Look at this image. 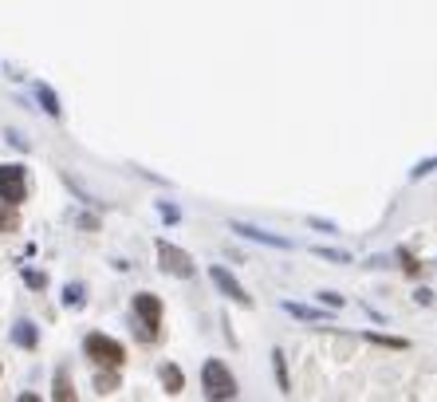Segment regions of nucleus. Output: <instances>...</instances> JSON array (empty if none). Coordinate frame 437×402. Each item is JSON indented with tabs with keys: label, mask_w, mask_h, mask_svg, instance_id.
<instances>
[{
	"label": "nucleus",
	"mask_w": 437,
	"mask_h": 402,
	"mask_svg": "<svg viewBox=\"0 0 437 402\" xmlns=\"http://www.w3.org/2000/svg\"><path fill=\"white\" fill-rule=\"evenodd\" d=\"M201 383H205V394L209 398H237V383H232L229 367L221 359H209L201 367Z\"/></svg>",
	"instance_id": "2"
},
{
	"label": "nucleus",
	"mask_w": 437,
	"mask_h": 402,
	"mask_svg": "<svg viewBox=\"0 0 437 402\" xmlns=\"http://www.w3.org/2000/svg\"><path fill=\"white\" fill-rule=\"evenodd\" d=\"M134 312L142 316V339H158V327H162V300L142 292V296H134Z\"/></svg>",
	"instance_id": "3"
},
{
	"label": "nucleus",
	"mask_w": 437,
	"mask_h": 402,
	"mask_svg": "<svg viewBox=\"0 0 437 402\" xmlns=\"http://www.w3.org/2000/svg\"><path fill=\"white\" fill-rule=\"evenodd\" d=\"M111 391H114V379L111 375H107V379L99 375V394H111Z\"/></svg>",
	"instance_id": "14"
},
{
	"label": "nucleus",
	"mask_w": 437,
	"mask_h": 402,
	"mask_svg": "<svg viewBox=\"0 0 437 402\" xmlns=\"http://www.w3.org/2000/svg\"><path fill=\"white\" fill-rule=\"evenodd\" d=\"M40 103H43V111H48V115H60V99H55L52 87H40Z\"/></svg>",
	"instance_id": "11"
},
{
	"label": "nucleus",
	"mask_w": 437,
	"mask_h": 402,
	"mask_svg": "<svg viewBox=\"0 0 437 402\" xmlns=\"http://www.w3.org/2000/svg\"><path fill=\"white\" fill-rule=\"evenodd\" d=\"M12 339H16L20 347H36V327L24 319V324H16V332H12Z\"/></svg>",
	"instance_id": "9"
},
{
	"label": "nucleus",
	"mask_w": 437,
	"mask_h": 402,
	"mask_svg": "<svg viewBox=\"0 0 437 402\" xmlns=\"http://www.w3.org/2000/svg\"><path fill=\"white\" fill-rule=\"evenodd\" d=\"M63 304H68V308H79V304H83V288H79V284H68V292H63Z\"/></svg>",
	"instance_id": "12"
},
{
	"label": "nucleus",
	"mask_w": 437,
	"mask_h": 402,
	"mask_svg": "<svg viewBox=\"0 0 437 402\" xmlns=\"http://www.w3.org/2000/svg\"><path fill=\"white\" fill-rule=\"evenodd\" d=\"M24 194H28L24 170H20V166H0V201H4V206H20Z\"/></svg>",
	"instance_id": "4"
},
{
	"label": "nucleus",
	"mask_w": 437,
	"mask_h": 402,
	"mask_svg": "<svg viewBox=\"0 0 437 402\" xmlns=\"http://www.w3.org/2000/svg\"><path fill=\"white\" fill-rule=\"evenodd\" d=\"M232 233H240V237H249V240H264V245H272V248H288L284 237H272V233L257 229V225H244V221H232Z\"/></svg>",
	"instance_id": "7"
},
{
	"label": "nucleus",
	"mask_w": 437,
	"mask_h": 402,
	"mask_svg": "<svg viewBox=\"0 0 437 402\" xmlns=\"http://www.w3.org/2000/svg\"><path fill=\"white\" fill-rule=\"evenodd\" d=\"M209 276H213V284H217V288H221L225 296L232 300V304H244V308H249V304H252V296H249V292H244V288H240V284L232 280V276L225 273V268H209Z\"/></svg>",
	"instance_id": "6"
},
{
	"label": "nucleus",
	"mask_w": 437,
	"mask_h": 402,
	"mask_svg": "<svg viewBox=\"0 0 437 402\" xmlns=\"http://www.w3.org/2000/svg\"><path fill=\"white\" fill-rule=\"evenodd\" d=\"M55 398H75V391H71V379H68V371H60V375H55Z\"/></svg>",
	"instance_id": "10"
},
{
	"label": "nucleus",
	"mask_w": 437,
	"mask_h": 402,
	"mask_svg": "<svg viewBox=\"0 0 437 402\" xmlns=\"http://www.w3.org/2000/svg\"><path fill=\"white\" fill-rule=\"evenodd\" d=\"M158 260H162V268L170 276H181V280L193 276V260H189V253H181L178 245H170V240H158Z\"/></svg>",
	"instance_id": "5"
},
{
	"label": "nucleus",
	"mask_w": 437,
	"mask_h": 402,
	"mask_svg": "<svg viewBox=\"0 0 437 402\" xmlns=\"http://www.w3.org/2000/svg\"><path fill=\"white\" fill-rule=\"evenodd\" d=\"M162 383H166V394H181V386H185V379H181V371L173 367H162Z\"/></svg>",
	"instance_id": "8"
},
{
	"label": "nucleus",
	"mask_w": 437,
	"mask_h": 402,
	"mask_svg": "<svg viewBox=\"0 0 437 402\" xmlns=\"http://www.w3.org/2000/svg\"><path fill=\"white\" fill-rule=\"evenodd\" d=\"M0 229H16V213L12 209H0Z\"/></svg>",
	"instance_id": "13"
},
{
	"label": "nucleus",
	"mask_w": 437,
	"mask_h": 402,
	"mask_svg": "<svg viewBox=\"0 0 437 402\" xmlns=\"http://www.w3.org/2000/svg\"><path fill=\"white\" fill-rule=\"evenodd\" d=\"M323 300L331 304V308H343V296H335V292H323Z\"/></svg>",
	"instance_id": "15"
},
{
	"label": "nucleus",
	"mask_w": 437,
	"mask_h": 402,
	"mask_svg": "<svg viewBox=\"0 0 437 402\" xmlns=\"http://www.w3.org/2000/svg\"><path fill=\"white\" fill-rule=\"evenodd\" d=\"M83 351H87V359H95L99 367H111V371H119L122 359H126L122 343L111 339V335H87V339H83Z\"/></svg>",
	"instance_id": "1"
}]
</instances>
